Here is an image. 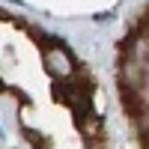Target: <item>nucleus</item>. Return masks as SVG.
I'll return each instance as SVG.
<instances>
[{"mask_svg": "<svg viewBox=\"0 0 149 149\" xmlns=\"http://www.w3.org/2000/svg\"><path fill=\"white\" fill-rule=\"evenodd\" d=\"M42 66H45V72L51 74L54 81H72L74 74H78L74 57H72V51L63 42H57V45H51V48L42 51Z\"/></svg>", "mask_w": 149, "mask_h": 149, "instance_id": "nucleus-1", "label": "nucleus"}, {"mask_svg": "<svg viewBox=\"0 0 149 149\" xmlns=\"http://www.w3.org/2000/svg\"><path fill=\"white\" fill-rule=\"evenodd\" d=\"M119 102H122V110L128 113L131 122H137L149 113V98L140 93V90H128V86H119Z\"/></svg>", "mask_w": 149, "mask_h": 149, "instance_id": "nucleus-2", "label": "nucleus"}, {"mask_svg": "<svg viewBox=\"0 0 149 149\" xmlns=\"http://www.w3.org/2000/svg\"><path fill=\"white\" fill-rule=\"evenodd\" d=\"M74 125H78V131L84 134V140H102V131H104V119L95 113V110H90V113H84L74 119Z\"/></svg>", "mask_w": 149, "mask_h": 149, "instance_id": "nucleus-3", "label": "nucleus"}, {"mask_svg": "<svg viewBox=\"0 0 149 149\" xmlns=\"http://www.w3.org/2000/svg\"><path fill=\"white\" fill-rule=\"evenodd\" d=\"M21 134H24V140H27L33 149H51V140H48L42 131H36L30 125H21Z\"/></svg>", "mask_w": 149, "mask_h": 149, "instance_id": "nucleus-4", "label": "nucleus"}, {"mask_svg": "<svg viewBox=\"0 0 149 149\" xmlns=\"http://www.w3.org/2000/svg\"><path fill=\"white\" fill-rule=\"evenodd\" d=\"M134 128H137V137H140L143 149H149V113H146L143 119H137V122H134Z\"/></svg>", "mask_w": 149, "mask_h": 149, "instance_id": "nucleus-5", "label": "nucleus"}, {"mask_svg": "<svg viewBox=\"0 0 149 149\" xmlns=\"http://www.w3.org/2000/svg\"><path fill=\"white\" fill-rule=\"evenodd\" d=\"M6 3H15V6H21V3H24V0H6Z\"/></svg>", "mask_w": 149, "mask_h": 149, "instance_id": "nucleus-6", "label": "nucleus"}, {"mask_svg": "<svg viewBox=\"0 0 149 149\" xmlns=\"http://www.w3.org/2000/svg\"><path fill=\"white\" fill-rule=\"evenodd\" d=\"M0 137H3V125H0Z\"/></svg>", "mask_w": 149, "mask_h": 149, "instance_id": "nucleus-7", "label": "nucleus"}, {"mask_svg": "<svg viewBox=\"0 0 149 149\" xmlns=\"http://www.w3.org/2000/svg\"><path fill=\"white\" fill-rule=\"evenodd\" d=\"M146 21H149V9H146Z\"/></svg>", "mask_w": 149, "mask_h": 149, "instance_id": "nucleus-8", "label": "nucleus"}, {"mask_svg": "<svg viewBox=\"0 0 149 149\" xmlns=\"http://www.w3.org/2000/svg\"><path fill=\"white\" fill-rule=\"evenodd\" d=\"M0 90H3V84H0Z\"/></svg>", "mask_w": 149, "mask_h": 149, "instance_id": "nucleus-9", "label": "nucleus"}]
</instances>
